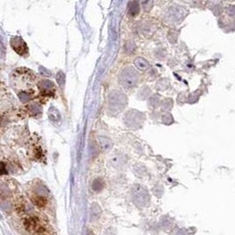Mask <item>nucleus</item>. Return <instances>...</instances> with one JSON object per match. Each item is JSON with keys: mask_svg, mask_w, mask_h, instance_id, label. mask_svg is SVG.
Here are the masks:
<instances>
[{"mask_svg": "<svg viewBox=\"0 0 235 235\" xmlns=\"http://www.w3.org/2000/svg\"><path fill=\"white\" fill-rule=\"evenodd\" d=\"M33 202L35 205H37L38 207H44L47 204V201L44 197H41V196H33Z\"/></svg>", "mask_w": 235, "mask_h": 235, "instance_id": "nucleus-1", "label": "nucleus"}, {"mask_svg": "<svg viewBox=\"0 0 235 235\" xmlns=\"http://www.w3.org/2000/svg\"><path fill=\"white\" fill-rule=\"evenodd\" d=\"M41 235H47V234H41Z\"/></svg>", "mask_w": 235, "mask_h": 235, "instance_id": "nucleus-2", "label": "nucleus"}]
</instances>
